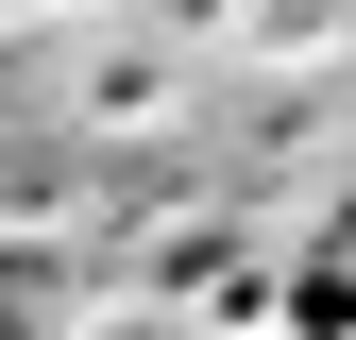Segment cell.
Returning a JSON list of instances; mask_svg holds the SVG:
<instances>
[{
	"label": "cell",
	"mask_w": 356,
	"mask_h": 340,
	"mask_svg": "<svg viewBox=\"0 0 356 340\" xmlns=\"http://www.w3.org/2000/svg\"><path fill=\"white\" fill-rule=\"evenodd\" d=\"M289 323H323V340H356V204L323 238H305V272H289Z\"/></svg>",
	"instance_id": "1"
},
{
	"label": "cell",
	"mask_w": 356,
	"mask_h": 340,
	"mask_svg": "<svg viewBox=\"0 0 356 340\" xmlns=\"http://www.w3.org/2000/svg\"><path fill=\"white\" fill-rule=\"evenodd\" d=\"M51 323V272H34V255H0V340H34Z\"/></svg>",
	"instance_id": "2"
}]
</instances>
